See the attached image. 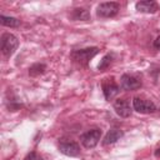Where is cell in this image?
<instances>
[{
  "mask_svg": "<svg viewBox=\"0 0 160 160\" xmlns=\"http://www.w3.org/2000/svg\"><path fill=\"white\" fill-rule=\"evenodd\" d=\"M155 156H156V158H160V146L156 148V150H155Z\"/></svg>",
  "mask_w": 160,
  "mask_h": 160,
  "instance_id": "obj_18",
  "label": "cell"
},
{
  "mask_svg": "<svg viewBox=\"0 0 160 160\" xmlns=\"http://www.w3.org/2000/svg\"><path fill=\"white\" fill-rule=\"evenodd\" d=\"M18 46H19V40H18V38L14 34L4 32L1 35V39H0V49H1V52H2L4 56L10 58L16 51Z\"/></svg>",
  "mask_w": 160,
  "mask_h": 160,
  "instance_id": "obj_1",
  "label": "cell"
},
{
  "mask_svg": "<svg viewBox=\"0 0 160 160\" xmlns=\"http://www.w3.org/2000/svg\"><path fill=\"white\" fill-rule=\"evenodd\" d=\"M99 52V48L92 46V48H86V49H80V50H74L71 52V58L75 62H78L81 66H86L89 61Z\"/></svg>",
  "mask_w": 160,
  "mask_h": 160,
  "instance_id": "obj_2",
  "label": "cell"
},
{
  "mask_svg": "<svg viewBox=\"0 0 160 160\" xmlns=\"http://www.w3.org/2000/svg\"><path fill=\"white\" fill-rule=\"evenodd\" d=\"M46 70V65L42 62H36L34 65H31L29 68V75L30 76H38L40 74H42Z\"/></svg>",
  "mask_w": 160,
  "mask_h": 160,
  "instance_id": "obj_14",
  "label": "cell"
},
{
  "mask_svg": "<svg viewBox=\"0 0 160 160\" xmlns=\"http://www.w3.org/2000/svg\"><path fill=\"white\" fill-rule=\"evenodd\" d=\"M132 108L135 111L140 114H150V112L156 111V106L151 100H148L140 96H135L132 99Z\"/></svg>",
  "mask_w": 160,
  "mask_h": 160,
  "instance_id": "obj_5",
  "label": "cell"
},
{
  "mask_svg": "<svg viewBox=\"0 0 160 160\" xmlns=\"http://www.w3.org/2000/svg\"><path fill=\"white\" fill-rule=\"evenodd\" d=\"M71 18L74 20L89 21L90 20V12H89V10H86L84 8H78V9H74V11L71 14Z\"/></svg>",
  "mask_w": 160,
  "mask_h": 160,
  "instance_id": "obj_12",
  "label": "cell"
},
{
  "mask_svg": "<svg viewBox=\"0 0 160 160\" xmlns=\"http://www.w3.org/2000/svg\"><path fill=\"white\" fill-rule=\"evenodd\" d=\"M114 110L121 118H128L131 115V105L129 99H116L114 101Z\"/></svg>",
  "mask_w": 160,
  "mask_h": 160,
  "instance_id": "obj_9",
  "label": "cell"
},
{
  "mask_svg": "<svg viewBox=\"0 0 160 160\" xmlns=\"http://www.w3.org/2000/svg\"><path fill=\"white\" fill-rule=\"evenodd\" d=\"M111 61H112V54H106V55L102 58V60L100 61V64L98 65V70H99V71H105V70L110 66Z\"/></svg>",
  "mask_w": 160,
  "mask_h": 160,
  "instance_id": "obj_15",
  "label": "cell"
},
{
  "mask_svg": "<svg viewBox=\"0 0 160 160\" xmlns=\"http://www.w3.org/2000/svg\"><path fill=\"white\" fill-rule=\"evenodd\" d=\"M101 88H102V92H104V96L108 101L112 100L118 94H119V85L114 81V79H104L102 84H101Z\"/></svg>",
  "mask_w": 160,
  "mask_h": 160,
  "instance_id": "obj_8",
  "label": "cell"
},
{
  "mask_svg": "<svg viewBox=\"0 0 160 160\" xmlns=\"http://www.w3.org/2000/svg\"><path fill=\"white\" fill-rule=\"evenodd\" d=\"M154 48H155L156 50H159V51H160V35L154 40Z\"/></svg>",
  "mask_w": 160,
  "mask_h": 160,
  "instance_id": "obj_17",
  "label": "cell"
},
{
  "mask_svg": "<svg viewBox=\"0 0 160 160\" xmlns=\"http://www.w3.org/2000/svg\"><path fill=\"white\" fill-rule=\"evenodd\" d=\"M122 135H124V132H122L120 129L112 128V129H110V130L108 131V134L105 135V138H104V140H102V145L114 144V142H116Z\"/></svg>",
  "mask_w": 160,
  "mask_h": 160,
  "instance_id": "obj_11",
  "label": "cell"
},
{
  "mask_svg": "<svg viewBox=\"0 0 160 160\" xmlns=\"http://www.w3.org/2000/svg\"><path fill=\"white\" fill-rule=\"evenodd\" d=\"M120 10V5L115 1L110 2H101L98 5L96 14L100 18H114Z\"/></svg>",
  "mask_w": 160,
  "mask_h": 160,
  "instance_id": "obj_6",
  "label": "cell"
},
{
  "mask_svg": "<svg viewBox=\"0 0 160 160\" xmlns=\"http://www.w3.org/2000/svg\"><path fill=\"white\" fill-rule=\"evenodd\" d=\"M100 138H101V130L99 128H94V129H90L86 132H84L80 136V141L86 149H92L98 145Z\"/></svg>",
  "mask_w": 160,
  "mask_h": 160,
  "instance_id": "obj_3",
  "label": "cell"
},
{
  "mask_svg": "<svg viewBox=\"0 0 160 160\" xmlns=\"http://www.w3.org/2000/svg\"><path fill=\"white\" fill-rule=\"evenodd\" d=\"M0 22H1V25L9 26V28H18L20 25V20H18L16 18L5 16V15H0Z\"/></svg>",
  "mask_w": 160,
  "mask_h": 160,
  "instance_id": "obj_13",
  "label": "cell"
},
{
  "mask_svg": "<svg viewBox=\"0 0 160 160\" xmlns=\"http://www.w3.org/2000/svg\"><path fill=\"white\" fill-rule=\"evenodd\" d=\"M24 160H42V158H41L40 155H38L35 151H31V152H29V154L24 158Z\"/></svg>",
  "mask_w": 160,
  "mask_h": 160,
  "instance_id": "obj_16",
  "label": "cell"
},
{
  "mask_svg": "<svg viewBox=\"0 0 160 160\" xmlns=\"http://www.w3.org/2000/svg\"><path fill=\"white\" fill-rule=\"evenodd\" d=\"M59 151L68 156H78L80 154V146L72 140L61 139L59 142Z\"/></svg>",
  "mask_w": 160,
  "mask_h": 160,
  "instance_id": "obj_7",
  "label": "cell"
},
{
  "mask_svg": "<svg viewBox=\"0 0 160 160\" xmlns=\"http://www.w3.org/2000/svg\"><path fill=\"white\" fill-rule=\"evenodd\" d=\"M120 86L126 91L136 90L141 86V78L136 74H124L120 79Z\"/></svg>",
  "mask_w": 160,
  "mask_h": 160,
  "instance_id": "obj_4",
  "label": "cell"
},
{
  "mask_svg": "<svg viewBox=\"0 0 160 160\" xmlns=\"http://www.w3.org/2000/svg\"><path fill=\"white\" fill-rule=\"evenodd\" d=\"M135 8L138 11H141V12H146V14H152L155 11L159 10V6L155 1H150V0H146V1H139L135 4Z\"/></svg>",
  "mask_w": 160,
  "mask_h": 160,
  "instance_id": "obj_10",
  "label": "cell"
}]
</instances>
